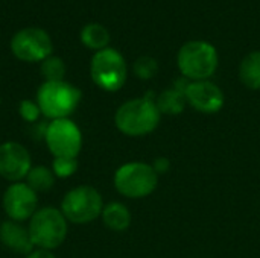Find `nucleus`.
Segmentation results:
<instances>
[{
  "mask_svg": "<svg viewBox=\"0 0 260 258\" xmlns=\"http://www.w3.org/2000/svg\"><path fill=\"white\" fill-rule=\"evenodd\" d=\"M160 117L155 97L152 93H148L145 97H136L122 103L114 114V125L126 137H143L155 131Z\"/></svg>",
  "mask_w": 260,
  "mask_h": 258,
  "instance_id": "nucleus-1",
  "label": "nucleus"
},
{
  "mask_svg": "<svg viewBox=\"0 0 260 258\" xmlns=\"http://www.w3.org/2000/svg\"><path fill=\"white\" fill-rule=\"evenodd\" d=\"M30 240L35 248L53 251L59 248L69 233V222L56 207H41L27 222Z\"/></svg>",
  "mask_w": 260,
  "mask_h": 258,
  "instance_id": "nucleus-2",
  "label": "nucleus"
},
{
  "mask_svg": "<svg viewBox=\"0 0 260 258\" xmlns=\"http://www.w3.org/2000/svg\"><path fill=\"white\" fill-rule=\"evenodd\" d=\"M82 93L75 85L58 81L43 82L37 91V103L41 114L49 120L69 119L81 102Z\"/></svg>",
  "mask_w": 260,
  "mask_h": 258,
  "instance_id": "nucleus-3",
  "label": "nucleus"
},
{
  "mask_svg": "<svg viewBox=\"0 0 260 258\" xmlns=\"http://www.w3.org/2000/svg\"><path fill=\"white\" fill-rule=\"evenodd\" d=\"M216 49L203 40L187 41L181 46L177 56L178 68L183 78L189 81H209L218 68Z\"/></svg>",
  "mask_w": 260,
  "mask_h": 258,
  "instance_id": "nucleus-4",
  "label": "nucleus"
},
{
  "mask_svg": "<svg viewBox=\"0 0 260 258\" xmlns=\"http://www.w3.org/2000/svg\"><path fill=\"white\" fill-rule=\"evenodd\" d=\"M104 205L102 195L94 187L78 186L64 195L59 210L69 224L87 225L101 217Z\"/></svg>",
  "mask_w": 260,
  "mask_h": 258,
  "instance_id": "nucleus-5",
  "label": "nucleus"
},
{
  "mask_svg": "<svg viewBox=\"0 0 260 258\" xmlns=\"http://www.w3.org/2000/svg\"><path fill=\"white\" fill-rule=\"evenodd\" d=\"M114 187L117 193L128 199H142L154 193L158 184V175L151 164L126 163L114 173Z\"/></svg>",
  "mask_w": 260,
  "mask_h": 258,
  "instance_id": "nucleus-6",
  "label": "nucleus"
},
{
  "mask_svg": "<svg viewBox=\"0 0 260 258\" xmlns=\"http://www.w3.org/2000/svg\"><path fill=\"white\" fill-rule=\"evenodd\" d=\"M90 76L93 82L104 91H119L128 76L126 61L120 52L107 47L94 53L90 62Z\"/></svg>",
  "mask_w": 260,
  "mask_h": 258,
  "instance_id": "nucleus-7",
  "label": "nucleus"
},
{
  "mask_svg": "<svg viewBox=\"0 0 260 258\" xmlns=\"http://www.w3.org/2000/svg\"><path fill=\"white\" fill-rule=\"evenodd\" d=\"M44 141L53 158H78L82 149V132L70 119L50 120L46 128Z\"/></svg>",
  "mask_w": 260,
  "mask_h": 258,
  "instance_id": "nucleus-8",
  "label": "nucleus"
},
{
  "mask_svg": "<svg viewBox=\"0 0 260 258\" xmlns=\"http://www.w3.org/2000/svg\"><path fill=\"white\" fill-rule=\"evenodd\" d=\"M14 56L24 62H43L52 56L53 44L49 33L40 27H26L18 30L11 40Z\"/></svg>",
  "mask_w": 260,
  "mask_h": 258,
  "instance_id": "nucleus-9",
  "label": "nucleus"
},
{
  "mask_svg": "<svg viewBox=\"0 0 260 258\" xmlns=\"http://www.w3.org/2000/svg\"><path fill=\"white\" fill-rule=\"evenodd\" d=\"M2 205L8 219L24 224L29 222L38 210V193L34 192L24 181L12 182L3 193Z\"/></svg>",
  "mask_w": 260,
  "mask_h": 258,
  "instance_id": "nucleus-10",
  "label": "nucleus"
},
{
  "mask_svg": "<svg viewBox=\"0 0 260 258\" xmlns=\"http://www.w3.org/2000/svg\"><path fill=\"white\" fill-rule=\"evenodd\" d=\"M32 169L29 151L18 141H5L0 144V176L6 181L20 182L26 179Z\"/></svg>",
  "mask_w": 260,
  "mask_h": 258,
  "instance_id": "nucleus-11",
  "label": "nucleus"
},
{
  "mask_svg": "<svg viewBox=\"0 0 260 258\" xmlns=\"http://www.w3.org/2000/svg\"><path fill=\"white\" fill-rule=\"evenodd\" d=\"M187 103L203 114H216L224 106L222 90L210 81H190L186 88Z\"/></svg>",
  "mask_w": 260,
  "mask_h": 258,
  "instance_id": "nucleus-12",
  "label": "nucleus"
},
{
  "mask_svg": "<svg viewBox=\"0 0 260 258\" xmlns=\"http://www.w3.org/2000/svg\"><path fill=\"white\" fill-rule=\"evenodd\" d=\"M0 243L6 249L24 257L35 249L27 227L11 219H6L0 224Z\"/></svg>",
  "mask_w": 260,
  "mask_h": 258,
  "instance_id": "nucleus-13",
  "label": "nucleus"
},
{
  "mask_svg": "<svg viewBox=\"0 0 260 258\" xmlns=\"http://www.w3.org/2000/svg\"><path fill=\"white\" fill-rule=\"evenodd\" d=\"M101 217L104 225L114 233H122L131 225V213L122 202H110L104 205Z\"/></svg>",
  "mask_w": 260,
  "mask_h": 258,
  "instance_id": "nucleus-14",
  "label": "nucleus"
},
{
  "mask_svg": "<svg viewBox=\"0 0 260 258\" xmlns=\"http://www.w3.org/2000/svg\"><path fill=\"white\" fill-rule=\"evenodd\" d=\"M155 105L160 111V114H166V116H178L184 111L187 100H186V94L184 91L171 87L165 91H161L157 97H155Z\"/></svg>",
  "mask_w": 260,
  "mask_h": 258,
  "instance_id": "nucleus-15",
  "label": "nucleus"
},
{
  "mask_svg": "<svg viewBox=\"0 0 260 258\" xmlns=\"http://www.w3.org/2000/svg\"><path fill=\"white\" fill-rule=\"evenodd\" d=\"M241 82L250 90H260V50L248 53L239 67Z\"/></svg>",
  "mask_w": 260,
  "mask_h": 258,
  "instance_id": "nucleus-16",
  "label": "nucleus"
},
{
  "mask_svg": "<svg viewBox=\"0 0 260 258\" xmlns=\"http://www.w3.org/2000/svg\"><path fill=\"white\" fill-rule=\"evenodd\" d=\"M81 43L85 47L99 52V50H104V49L108 47L110 33L102 24L90 23V24L84 26L82 30H81Z\"/></svg>",
  "mask_w": 260,
  "mask_h": 258,
  "instance_id": "nucleus-17",
  "label": "nucleus"
},
{
  "mask_svg": "<svg viewBox=\"0 0 260 258\" xmlns=\"http://www.w3.org/2000/svg\"><path fill=\"white\" fill-rule=\"evenodd\" d=\"M56 176L53 175L52 169L47 166H32V169L29 170L24 182L37 193H44L49 192L53 186H55Z\"/></svg>",
  "mask_w": 260,
  "mask_h": 258,
  "instance_id": "nucleus-18",
  "label": "nucleus"
},
{
  "mask_svg": "<svg viewBox=\"0 0 260 258\" xmlns=\"http://www.w3.org/2000/svg\"><path fill=\"white\" fill-rule=\"evenodd\" d=\"M40 71L44 78V82H58L64 81L66 76V64L58 56H49L41 62Z\"/></svg>",
  "mask_w": 260,
  "mask_h": 258,
  "instance_id": "nucleus-19",
  "label": "nucleus"
},
{
  "mask_svg": "<svg viewBox=\"0 0 260 258\" xmlns=\"http://www.w3.org/2000/svg\"><path fill=\"white\" fill-rule=\"evenodd\" d=\"M133 71L139 79L149 81L158 73V62L152 56H140L134 61Z\"/></svg>",
  "mask_w": 260,
  "mask_h": 258,
  "instance_id": "nucleus-20",
  "label": "nucleus"
},
{
  "mask_svg": "<svg viewBox=\"0 0 260 258\" xmlns=\"http://www.w3.org/2000/svg\"><path fill=\"white\" fill-rule=\"evenodd\" d=\"M78 166V158H53L50 169L56 178L67 179L76 173Z\"/></svg>",
  "mask_w": 260,
  "mask_h": 258,
  "instance_id": "nucleus-21",
  "label": "nucleus"
},
{
  "mask_svg": "<svg viewBox=\"0 0 260 258\" xmlns=\"http://www.w3.org/2000/svg\"><path fill=\"white\" fill-rule=\"evenodd\" d=\"M18 116H20L24 122L34 125V123H37V122L40 120V117H41L43 114H41V109H40L37 100L23 99V100L18 103Z\"/></svg>",
  "mask_w": 260,
  "mask_h": 258,
  "instance_id": "nucleus-22",
  "label": "nucleus"
},
{
  "mask_svg": "<svg viewBox=\"0 0 260 258\" xmlns=\"http://www.w3.org/2000/svg\"><path fill=\"white\" fill-rule=\"evenodd\" d=\"M151 166H152V169L155 170L157 175H165L171 169V161L168 158H165V157H158V158L154 160V163Z\"/></svg>",
  "mask_w": 260,
  "mask_h": 258,
  "instance_id": "nucleus-23",
  "label": "nucleus"
},
{
  "mask_svg": "<svg viewBox=\"0 0 260 258\" xmlns=\"http://www.w3.org/2000/svg\"><path fill=\"white\" fill-rule=\"evenodd\" d=\"M24 258H56L53 251H47V249H40V248H35L32 252H29Z\"/></svg>",
  "mask_w": 260,
  "mask_h": 258,
  "instance_id": "nucleus-24",
  "label": "nucleus"
},
{
  "mask_svg": "<svg viewBox=\"0 0 260 258\" xmlns=\"http://www.w3.org/2000/svg\"><path fill=\"white\" fill-rule=\"evenodd\" d=\"M0 103H2V97H0Z\"/></svg>",
  "mask_w": 260,
  "mask_h": 258,
  "instance_id": "nucleus-25",
  "label": "nucleus"
}]
</instances>
